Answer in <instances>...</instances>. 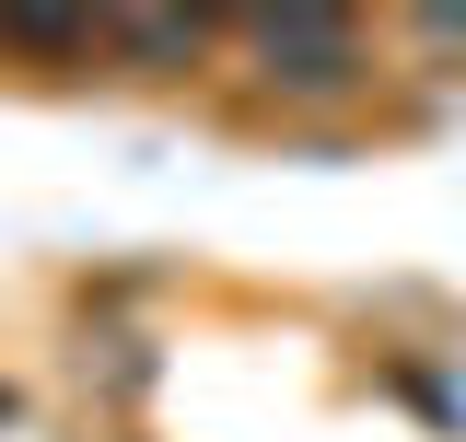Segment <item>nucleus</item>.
<instances>
[{
	"label": "nucleus",
	"mask_w": 466,
	"mask_h": 442,
	"mask_svg": "<svg viewBox=\"0 0 466 442\" xmlns=\"http://www.w3.org/2000/svg\"><path fill=\"white\" fill-rule=\"evenodd\" d=\"M245 70L280 94V105H339L361 94V35H350V12H245Z\"/></svg>",
	"instance_id": "nucleus-1"
},
{
	"label": "nucleus",
	"mask_w": 466,
	"mask_h": 442,
	"mask_svg": "<svg viewBox=\"0 0 466 442\" xmlns=\"http://www.w3.org/2000/svg\"><path fill=\"white\" fill-rule=\"evenodd\" d=\"M128 58H198L210 47V24H187V12H128V24H106Z\"/></svg>",
	"instance_id": "nucleus-2"
},
{
	"label": "nucleus",
	"mask_w": 466,
	"mask_h": 442,
	"mask_svg": "<svg viewBox=\"0 0 466 442\" xmlns=\"http://www.w3.org/2000/svg\"><path fill=\"white\" fill-rule=\"evenodd\" d=\"M420 47H466V12H420Z\"/></svg>",
	"instance_id": "nucleus-3"
}]
</instances>
